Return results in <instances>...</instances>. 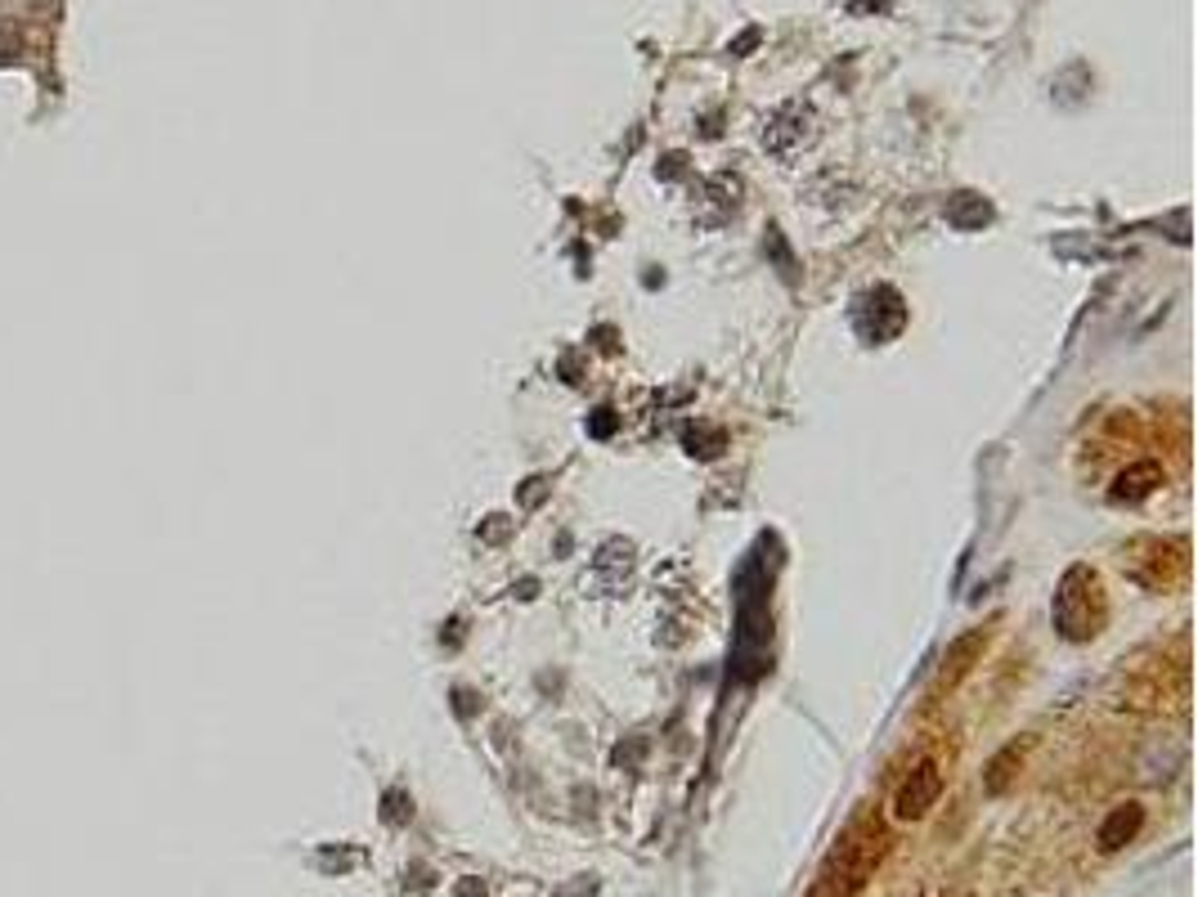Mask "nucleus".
<instances>
[{"label": "nucleus", "instance_id": "f257e3e1", "mask_svg": "<svg viewBox=\"0 0 1198 897\" xmlns=\"http://www.w3.org/2000/svg\"><path fill=\"white\" fill-rule=\"evenodd\" d=\"M876 853H880V835L876 831H862V825H857V831H848L839 840V848L831 853V862H826V871H822V879L813 884L809 897H853L862 888V879H867Z\"/></svg>", "mask_w": 1198, "mask_h": 897}, {"label": "nucleus", "instance_id": "f03ea898", "mask_svg": "<svg viewBox=\"0 0 1198 897\" xmlns=\"http://www.w3.org/2000/svg\"><path fill=\"white\" fill-rule=\"evenodd\" d=\"M939 790H943L939 768H934V763H920V768L902 781V790H898V799H894V812H898L902 821H916V816H924L929 808H934Z\"/></svg>", "mask_w": 1198, "mask_h": 897}, {"label": "nucleus", "instance_id": "7ed1b4c3", "mask_svg": "<svg viewBox=\"0 0 1198 897\" xmlns=\"http://www.w3.org/2000/svg\"><path fill=\"white\" fill-rule=\"evenodd\" d=\"M1141 821H1145V812H1141L1136 803H1122V808H1113V812H1109V821L1100 825V848H1104V853H1117L1126 840H1136Z\"/></svg>", "mask_w": 1198, "mask_h": 897}, {"label": "nucleus", "instance_id": "20e7f679", "mask_svg": "<svg viewBox=\"0 0 1198 897\" xmlns=\"http://www.w3.org/2000/svg\"><path fill=\"white\" fill-rule=\"evenodd\" d=\"M1154 480H1158V467L1154 462H1141V467H1131V471H1122L1117 476V499H1145L1149 490H1154Z\"/></svg>", "mask_w": 1198, "mask_h": 897}, {"label": "nucleus", "instance_id": "39448f33", "mask_svg": "<svg viewBox=\"0 0 1198 897\" xmlns=\"http://www.w3.org/2000/svg\"><path fill=\"white\" fill-rule=\"evenodd\" d=\"M23 54V32L14 19H0V63H10Z\"/></svg>", "mask_w": 1198, "mask_h": 897}, {"label": "nucleus", "instance_id": "423d86ee", "mask_svg": "<svg viewBox=\"0 0 1198 897\" xmlns=\"http://www.w3.org/2000/svg\"><path fill=\"white\" fill-rule=\"evenodd\" d=\"M1010 763H1015V749H1006V754H996V758H992V768H987V790H992V794H1002V790H1006V781H1010Z\"/></svg>", "mask_w": 1198, "mask_h": 897}, {"label": "nucleus", "instance_id": "0eeeda50", "mask_svg": "<svg viewBox=\"0 0 1198 897\" xmlns=\"http://www.w3.org/2000/svg\"><path fill=\"white\" fill-rule=\"evenodd\" d=\"M481 893H485L481 879H462V884H458V897H481Z\"/></svg>", "mask_w": 1198, "mask_h": 897}]
</instances>
